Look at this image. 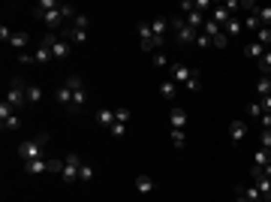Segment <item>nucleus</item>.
<instances>
[{
  "instance_id": "nucleus-31",
  "label": "nucleus",
  "mask_w": 271,
  "mask_h": 202,
  "mask_svg": "<svg viewBox=\"0 0 271 202\" xmlns=\"http://www.w3.org/2000/svg\"><path fill=\"white\" fill-rule=\"evenodd\" d=\"M87 24H90V18H87L84 12H79L76 18H72V24H69V27H76V30H87Z\"/></svg>"
},
{
  "instance_id": "nucleus-36",
  "label": "nucleus",
  "mask_w": 271,
  "mask_h": 202,
  "mask_svg": "<svg viewBox=\"0 0 271 202\" xmlns=\"http://www.w3.org/2000/svg\"><path fill=\"white\" fill-rule=\"evenodd\" d=\"M94 178V166L90 163H82V169H79V181H90Z\"/></svg>"
},
{
  "instance_id": "nucleus-5",
  "label": "nucleus",
  "mask_w": 271,
  "mask_h": 202,
  "mask_svg": "<svg viewBox=\"0 0 271 202\" xmlns=\"http://www.w3.org/2000/svg\"><path fill=\"white\" fill-rule=\"evenodd\" d=\"M79 169H82L79 154H66V157H63V169H61V181H66V184L79 181Z\"/></svg>"
},
{
  "instance_id": "nucleus-32",
  "label": "nucleus",
  "mask_w": 271,
  "mask_h": 202,
  "mask_svg": "<svg viewBox=\"0 0 271 202\" xmlns=\"http://www.w3.org/2000/svg\"><path fill=\"white\" fill-rule=\"evenodd\" d=\"M256 15H259V24L262 27H271V6H259Z\"/></svg>"
},
{
  "instance_id": "nucleus-23",
  "label": "nucleus",
  "mask_w": 271,
  "mask_h": 202,
  "mask_svg": "<svg viewBox=\"0 0 271 202\" xmlns=\"http://www.w3.org/2000/svg\"><path fill=\"white\" fill-rule=\"evenodd\" d=\"M256 94H259V100L271 94V76H259V82H256Z\"/></svg>"
},
{
  "instance_id": "nucleus-24",
  "label": "nucleus",
  "mask_w": 271,
  "mask_h": 202,
  "mask_svg": "<svg viewBox=\"0 0 271 202\" xmlns=\"http://www.w3.org/2000/svg\"><path fill=\"white\" fill-rule=\"evenodd\" d=\"M271 163V151L268 148H259L256 154H253V166H268Z\"/></svg>"
},
{
  "instance_id": "nucleus-1",
  "label": "nucleus",
  "mask_w": 271,
  "mask_h": 202,
  "mask_svg": "<svg viewBox=\"0 0 271 202\" xmlns=\"http://www.w3.org/2000/svg\"><path fill=\"white\" fill-rule=\"evenodd\" d=\"M48 136L40 133V136H33V139H24L21 145H18V157H21L24 163L27 160H40V157H48Z\"/></svg>"
},
{
  "instance_id": "nucleus-40",
  "label": "nucleus",
  "mask_w": 271,
  "mask_h": 202,
  "mask_svg": "<svg viewBox=\"0 0 271 202\" xmlns=\"http://www.w3.org/2000/svg\"><path fill=\"white\" fill-rule=\"evenodd\" d=\"M0 127H3V130H18V127H21V118H18V115H12L9 121H3Z\"/></svg>"
},
{
  "instance_id": "nucleus-22",
  "label": "nucleus",
  "mask_w": 271,
  "mask_h": 202,
  "mask_svg": "<svg viewBox=\"0 0 271 202\" xmlns=\"http://www.w3.org/2000/svg\"><path fill=\"white\" fill-rule=\"evenodd\" d=\"M241 30H244V22H241V18H235V15H232V22L223 27V33H226V36H238Z\"/></svg>"
},
{
  "instance_id": "nucleus-4",
  "label": "nucleus",
  "mask_w": 271,
  "mask_h": 202,
  "mask_svg": "<svg viewBox=\"0 0 271 202\" xmlns=\"http://www.w3.org/2000/svg\"><path fill=\"white\" fill-rule=\"evenodd\" d=\"M6 103H12L15 109H27V82H24V79H12V82H9Z\"/></svg>"
},
{
  "instance_id": "nucleus-38",
  "label": "nucleus",
  "mask_w": 271,
  "mask_h": 202,
  "mask_svg": "<svg viewBox=\"0 0 271 202\" xmlns=\"http://www.w3.org/2000/svg\"><path fill=\"white\" fill-rule=\"evenodd\" d=\"M108 133H112L115 139H124V136H126V124H118V121H115V124H112V130H108Z\"/></svg>"
},
{
  "instance_id": "nucleus-29",
  "label": "nucleus",
  "mask_w": 271,
  "mask_h": 202,
  "mask_svg": "<svg viewBox=\"0 0 271 202\" xmlns=\"http://www.w3.org/2000/svg\"><path fill=\"white\" fill-rule=\"evenodd\" d=\"M160 97L163 100H175V82H160Z\"/></svg>"
},
{
  "instance_id": "nucleus-2",
  "label": "nucleus",
  "mask_w": 271,
  "mask_h": 202,
  "mask_svg": "<svg viewBox=\"0 0 271 202\" xmlns=\"http://www.w3.org/2000/svg\"><path fill=\"white\" fill-rule=\"evenodd\" d=\"M172 33H175V43L178 45H193L196 36H199V30H193L181 15H172Z\"/></svg>"
},
{
  "instance_id": "nucleus-35",
  "label": "nucleus",
  "mask_w": 271,
  "mask_h": 202,
  "mask_svg": "<svg viewBox=\"0 0 271 202\" xmlns=\"http://www.w3.org/2000/svg\"><path fill=\"white\" fill-rule=\"evenodd\" d=\"M172 145H175V148H184V145H187L184 130H172Z\"/></svg>"
},
{
  "instance_id": "nucleus-51",
  "label": "nucleus",
  "mask_w": 271,
  "mask_h": 202,
  "mask_svg": "<svg viewBox=\"0 0 271 202\" xmlns=\"http://www.w3.org/2000/svg\"><path fill=\"white\" fill-rule=\"evenodd\" d=\"M235 202H247V199H244V196H235Z\"/></svg>"
},
{
  "instance_id": "nucleus-49",
  "label": "nucleus",
  "mask_w": 271,
  "mask_h": 202,
  "mask_svg": "<svg viewBox=\"0 0 271 202\" xmlns=\"http://www.w3.org/2000/svg\"><path fill=\"white\" fill-rule=\"evenodd\" d=\"M229 12H235V9H241V0H226V3H223Z\"/></svg>"
},
{
  "instance_id": "nucleus-28",
  "label": "nucleus",
  "mask_w": 271,
  "mask_h": 202,
  "mask_svg": "<svg viewBox=\"0 0 271 202\" xmlns=\"http://www.w3.org/2000/svg\"><path fill=\"white\" fill-rule=\"evenodd\" d=\"M256 64H259V72H262V76H271V48L262 54V58H259Z\"/></svg>"
},
{
  "instance_id": "nucleus-42",
  "label": "nucleus",
  "mask_w": 271,
  "mask_h": 202,
  "mask_svg": "<svg viewBox=\"0 0 271 202\" xmlns=\"http://www.w3.org/2000/svg\"><path fill=\"white\" fill-rule=\"evenodd\" d=\"M61 12H63V18H76L79 15V9L72 6V3H61Z\"/></svg>"
},
{
  "instance_id": "nucleus-43",
  "label": "nucleus",
  "mask_w": 271,
  "mask_h": 202,
  "mask_svg": "<svg viewBox=\"0 0 271 202\" xmlns=\"http://www.w3.org/2000/svg\"><path fill=\"white\" fill-rule=\"evenodd\" d=\"M115 121L126 124V121H130V109H115Z\"/></svg>"
},
{
  "instance_id": "nucleus-34",
  "label": "nucleus",
  "mask_w": 271,
  "mask_h": 202,
  "mask_svg": "<svg viewBox=\"0 0 271 202\" xmlns=\"http://www.w3.org/2000/svg\"><path fill=\"white\" fill-rule=\"evenodd\" d=\"M247 115H250V118H256V121H259V118L265 115V112H262V103H259V100H256V103H250V106H247Z\"/></svg>"
},
{
  "instance_id": "nucleus-33",
  "label": "nucleus",
  "mask_w": 271,
  "mask_h": 202,
  "mask_svg": "<svg viewBox=\"0 0 271 202\" xmlns=\"http://www.w3.org/2000/svg\"><path fill=\"white\" fill-rule=\"evenodd\" d=\"M187 88L193 90V94H196V90H199V88H202V76H199V69H196V67H193V76H190V82H187Z\"/></svg>"
},
{
  "instance_id": "nucleus-12",
  "label": "nucleus",
  "mask_w": 271,
  "mask_h": 202,
  "mask_svg": "<svg viewBox=\"0 0 271 202\" xmlns=\"http://www.w3.org/2000/svg\"><path fill=\"white\" fill-rule=\"evenodd\" d=\"M58 6H61L58 0H40V3H33V9H30V12H33L36 18H45V12H51V9H58Z\"/></svg>"
},
{
  "instance_id": "nucleus-13",
  "label": "nucleus",
  "mask_w": 271,
  "mask_h": 202,
  "mask_svg": "<svg viewBox=\"0 0 271 202\" xmlns=\"http://www.w3.org/2000/svg\"><path fill=\"white\" fill-rule=\"evenodd\" d=\"M136 190L148 196V193H154V190H157V184L151 181V175H136Z\"/></svg>"
},
{
  "instance_id": "nucleus-3",
  "label": "nucleus",
  "mask_w": 271,
  "mask_h": 202,
  "mask_svg": "<svg viewBox=\"0 0 271 202\" xmlns=\"http://www.w3.org/2000/svg\"><path fill=\"white\" fill-rule=\"evenodd\" d=\"M40 45L51 48V58H54V61H63L66 54H69V48H72L61 33H48V36H42V43H40Z\"/></svg>"
},
{
  "instance_id": "nucleus-19",
  "label": "nucleus",
  "mask_w": 271,
  "mask_h": 202,
  "mask_svg": "<svg viewBox=\"0 0 271 202\" xmlns=\"http://www.w3.org/2000/svg\"><path fill=\"white\" fill-rule=\"evenodd\" d=\"M265 51H268V48H265V45H259L256 40H253V43H247V45H244V54H247V58H256V61L262 58Z\"/></svg>"
},
{
  "instance_id": "nucleus-39",
  "label": "nucleus",
  "mask_w": 271,
  "mask_h": 202,
  "mask_svg": "<svg viewBox=\"0 0 271 202\" xmlns=\"http://www.w3.org/2000/svg\"><path fill=\"white\" fill-rule=\"evenodd\" d=\"M154 67H169V54L166 51H154Z\"/></svg>"
},
{
  "instance_id": "nucleus-15",
  "label": "nucleus",
  "mask_w": 271,
  "mask_h": 202,
  "mask_svg": "<svg viewBox=\"0 0 271 202\" xmlns=\"http://www.w3.org/2000/svg\"><path fill=\"white\" fill-rule=\"evenodd\" d=\"M27 43H30V33H24V30H21V33H12V43H9V45H12L18 54H24Z\"/></svg>"
},
{
  "instance_id": "nucleus-26",
  "label": "nucleus",
  "mask_w": 271,
  "mask_h": 202,
  "mask_svg": "<svg viewBox=\"0 0 271 202\" xmlns=\"http://www.w3.org/2000/svg\"><path fill=\"white\" fill-rule=\"evenodd\" d=\"M51 61V48H45V45H40L33 51V64H48Z\"/></svg>"
},
{
  "instance_id": "nucleus-50",
  "label": "nucleus",
  "mask_w": 271,
  "mask_h": 202,
  "mask_svg": "<svg viewBox=\"0 0 271 202\" xmlns=\"http://www.w3.org/2000/svg\"><path fill=\"white\" fill-rule=\"evenodd\" d=\"M259 127H262V130H271V115H262L259 118Z\"/></svg>"
},
{
  "instance_id": "nucleus-16",
  "label": "nucleus",
  "mask_w": 271,
  "mask_h": 202,
  "mask_svg": "<svg viewBox=\"0 0 271 202\" xmlns=\"http://www.w3.org/2000/svg\"><path fill=\"white\" fill-rule=\"evenodd\" d=\"M238 196H244L247 202H265L262 193L256 190V184H247V187H238Z\"/></svg>"
},
{
  "instance_id": "nucleus-47",
  "label": "nucleus",
  "mask_w": 271,
  "mask_h": 202,
  "mask_svg": "<svg viewBox=\"0 0 271 202\" xmlns=\"http://www.w3.org/2000/svg\"><path fill=\"white\" fill-rule=\"evenodd\" d=\"M193 6H196V12H202V9H211V0H193Z\"/></svg>"
},
{
  "instance_id": "nucleus-37",
  "label": "nucleus",
  "mask_w": 271,
  "mask_h": 202,
  "mask_svg": "<svg viewBox=\"0 0 271 202\" xmlns=\"http://www.w3.org/2000/svg\"><path fill=\"white\" fill-rule=\"evenodd\" d=\"M211 45H214V48H226V45H229V36H226V33L220 30V33H217L214 40H211Z\"/></svg>"
},
{
  "instance_id": "nucleus-11",
  "label": "nucleus",
  "mask_w": 271,
  "mask_h": 202,
  "mask_svg": "<svg viewBox=\"0 0 271 202\" xmlns=\"http://www.w3.org/2000/svg\"><path fill=\"white\" fill-rule=\"evenodd\" d=\"M211 22H214V24H220V27H226V24L232 22V12L220 3V6H214V9H211Z\"/></svg>"
},
{
  "instance_id": "nucleus-45",
  "label": "nucleus",
  "mask_w": 271,
  "mask_h": 202,
  "mask_svg": "<svg viewBox=\"0 0 271 202\" xmlns=\"http://www.w3.org/2000/svg\"><path fill=\"white\" fill-rule=\"evenodd\" d=\"M193 45H199V48H211V36H205V33H199Z\"/></svg>"
},
{
  "instance_id": "nucleus-30",
  "label": "nucleus",
  "mask_w": 271,
  "mask_h": 202,
  "mask_svg": "<svg viewBox=\"0 0 271 202\" xmlns=\"http://www.w3.org/2000/svg\"><path fill=\"white\" fill-rule=\"evenodd\" d=\"M256 43L265 45V48H271V27H259L256 30Z\"/></svg>"
},
{
  "instance_id": "nucleus-27",
  "label": "nucleus",
  "mask_w": 271,
  "mask_h": 202,
  "mask_svg": "<svg viewBox=\"0 0 271 202\" xmlns=\"http://www.w3.org/2000/svg\"><path fill=\"white\" fill-rule=\"evenodd\" d=\"M220 30H223L220 24H214V22H211V18H205V24H202V30H199V33H205V36H211V40H214V36H217V33H220Z\"/></svg>"
},
{
  "instance_id": "nucleus-17",
  "label": "nucleus",
  "mask_w": 271,
  "mask_h": 202,
  "mask_svg": "<svg viewBox=\"0 0 271 202\" xmlns=\"http://www.w3.org/2000/svg\"><path fill=\"white\" fill-rule=\"evenodd\" d=\"M253 184H256V190L262 193V199H265V202L271 199V178H265V175H262V178H253Z\"/></svg>"
},
{
  "instance_id": "nucleus-18",
  "label": "nucleus",
  "mask_w": 271,
  "mask_h": 202,
  "mask_svg": "<svg viewBox=\"0 0 271 202\" xmlns=\"http://www.w3.org/2000/svg\"><path fill=\"white\" fill-rule=\"evenodd\" d=\"M40 103H42V88L27 85V106H40Z\"/></svg>"
},
{
  "instance_id": "nucleus-48",
  "label": "nucleus",
  "mask_w": 271,
  "mask_h": 202,
  "mask_svg": "<svg viewBox=\"0 0 271 202\" xmlns=\"http://www.w3.org/2000/svg\"><path fill=\"white\" fill-rule=\"evenodd\" d=\"M259 103H262V112H265V115H271V94H268V97H262Z\"/></svg>"
},
{
  "instance_id": "nucleus-41",
  "label": "nucleus",
  "mask_w": 271,
  "mask_h": 202,
  "mask_svg": "<svg viewBox=\"0 0 271 202\" xmlns=\"http://www.w3.org/2000/svg\"><path fill=\"white\" fill-rule=\"evenodd\" d=\"M0 43H3V45H9V43H12V30H9L6 24H0Z\"/></svg>"
},
{
  "instance_id": "nucleus-8",
  "label": "nucleus",
  "mask_w": 271,
  "mask_h": 202,
  "mask_svg": "<svg viewBox=\"0 0 271 202\" xmlns=\"http://www.w3.org/2000/svg\"><path fill=\"white\" fill-rule=\"evenodd\" d=\"M42 22H45V27L48 30H63V12H61V6L58 9H51V12H45V18H42Z\"/></svg>"
},
{
  "instance_id": "nucleus-6",
  "label": "nucleus",
  "mask_w": 271,
  "mask_h": 202,
  "mask_svg": "<svg viewBox=\"0 0 271 202\" xmlns=\"http://www.w3.org/2000/svg\"><path fill=\"white\" fill-rule=\"evenodd\" d=\"M151 30H154V36L163 43L166 40V33L172 30V15H154L151 18Z\"/></svg>"
},
{
  "instance_id": "nucleus-21",
  "label": "nucleus",
  "mask_w": 271,
  "mask_h": 202,
  "mask_svg": "<svg viewBox=\"0 0 271 202\" xmlns=\"http://www.w3.org/2000/svg\"><path fill=\"white\" fill-rule=\"evenodd\" d=\"M184 22H187V24H190L193 30H202V24H205V15H202V12H196V9H193L190 15H184Z\"/></svg>"
},
{
  "instance_id": "nucleus-44",
  "label": "nucleus",
  "mask_w": 271,
  "mask_h": 202,
  "mask_svg": "<svg viewBox=\"0 0 271 202\" xmlns=\"http://www.w3.org/2000/svg\"><path fill=\"white\" fill-rule=\"evenodd\" d=\"M66 85H69L72 90H82V88H84V82H82V76H69V79H66Z\"/></svg>"
},
{
  "instance_id": "nucleus-10",
  "label": "nucleus",
  "mask_w": 271,
  "mask_h": 202,
  "mask_svg": "<svg viewBox=\"0 0 271 202\" xmlns=\"http://www.w3.org/2000/svg\"><path fill=\"white\" fill-rule=\"evenodd\" d=\"M169 124H172V130H184V127H187V112L181 106H175L169 112Z\"/></svg>"
},
{
  "instance_id": "nucleus-7",
  "label": "nucleus",
  "mask_w": 271,
  "mask_h": 202,
  "mask_svg": "<svg viewBox=\"0 0 271 202\" xmlns=\"http://www.w3.org/2000/svg\"><path fill=\"white\" fill-rule=\"evenodd\" d=\"M169 72H172V82H190V76H193V67H187V64H169Z\"/></svg>"
},
{
  "instance_id": "nucleus-9",
  "label": "nucleus",
  "mask_w": 271,
  "mask_h": 202,
  "mask_svg": "<svg viewBox=\"0 0 271 202\" xmlns=\"http://www.w3.org/2000/svg\"><path fill=\"white\" fill-rule=\"evenodd\" d=\"M229 139L238 145V142H244L247 139V121H232L229 124Z\"/></svg>"
},
{
  "instance_id": "nucleus-14",
  "label": "nucleus",
  "mask_w": 271,
  "mask_h": 202,
  "mask_svg": "<svg viewBox=\"0 0 271 202\" xmlns=\"http://www.w3.org/2000/svg\"><path fill=\"white\" fill-rule=\"evenodd\" d=\"M97 124L105 127V130H112V124H115V109H100V112H97Z\"/></svg>"
},
{
  "instance_id": "nucleus-25",
  "label": "nucleus",
  "mask_w": 271,
  "mask_h": 202,
  "mask_svg": "<svg viewBox=\"0 0 271 202\" xmlns=\"http://www.w3.org/2000/svg\"><path fill=\"white\" fill-rule=\"evenodd\" d=\"M241 22H244V30H247V33H256V30L262 27V24H259V15H244Z\"/></svg>"
},
{
  "instance_id": "nucleus-20",
  "label": "nucleus",
  "mask_w": 271,
  "mask_h": 202,
  "mask_svg": "<svg viewBox=\"0 0 271 202\" xmlns=\"http://www.w3.org/2000/svg\"><path fill=\"white\" fill-rule=\"evenodd\" d=\"M58 103H61V106H66V109L72 106V88H69L66 82H63V85L58 88Z\"/></svg>"
},
{
  "instance_id": "nucleus-46",
  "label": "nucleus",
  "mask_w": 271,
  "mask_h": 202,
  "mask_svg": "<svg viewBox=\"0 0 271 202\" xmlns=\"http://www.w3.org/2000/svg\"><path fill=\"white\" fill-rule=\"evenodd\" d=\"M259 148H268V151H271V130H262V136H259Z\"/></svg>"
}]
</instances>
